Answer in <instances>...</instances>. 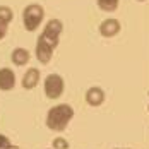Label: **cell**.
<instances>
[{
    "label": "cell",
    "instance_id": "9",
    "mask_svg": "<svg viewBox=\"0 0 149 149\" xmlns=\"http://www.w3.org/2000/svg\"><path fill=\"white\" fill-rule=\"evenodd\" d=\"M22 88L24 89H34L38 84H40V69H36V67H31L26 70V74L22 75Z\"/></svg>",
    "mask_w": 149,
    "mask_h": 149
},
{
    "label": "cell",
    "instance_id": "20",
    "mask_svg": "<svg viewBox=\"0 0 149 149\" xmlns=\"http://www.w3.org/2000/svg\"><path fill=\"white\" fill-rule=\"evenodd\" d=\"M14 149H15V148H14Z\"/></svg>",
    "mask_w": 149,
    "mask_h": 149
},
{
    "label": "cell",
    "instance_id": "12",
    "mask_svg": "<svg viewBox=\"0 0 149 149\" xmlns=\"http://www.w3.org/2000/svg\"><path fill=\"white\" fill-rule=\"evenodd\" d=\"M14 19V12L10 7L7 5H0V22L3 24H10V21Z\"/></svg>",
    "mask_w": 149,
    "mask_h": 149
},
{
    "label": "cell",
    "instance_id": "14",
    "mask_svg": "<svg viewBox=\"0 0 149 149\" xmlns=\"http://www.w3.org/2000/svg\"><path fill=\"white\" fill-rule=\"evenodd\" d=\"M0 149H14L12 148V142L9 141V137L3 134H0Z\"/></svg>",
    "mask_w": 149,
    "mask_h": 149
},
{
    "label": "cell",
    "instance_id": "13",
    "mask_svg": "<svg viewBox=\"0 0 149 149\" xmlns=\"http://www.w3.org/2000/svg\"><path fill=\"white\" fill-rule=\"evenodd\" d=\"M52 146H53V149H69V148H70L69 141H67V139H63V137H60V135L53 139V144H52Z\"/></svg>",
    "mask_w": 149,
    "mask_h": 149
},
{
    "label": "cell",
    "instance_id": "2",
    "mask_svg": "<svg viewBox=\"0 0 149 149\" xmlns=\"http://www.w3.org/2000/svg\"><path fill=\"white\" fill-rule=\"evenodd\" d=\"M45 19V9L40 5V3H29L28 7H24L22 10V24L26 31H36L40 28V24L43 22Z\"/></svg>",
    "mask_w": 149,
    "mask_h": 149
},
{
    "label": "cell",
    "instance_id": "6",
    "mask_svg": "<svg viewBox=\"0 0 149 149\" xmlns=\"http://www.w3.org/2000/svg\"><path fill=\"white\" fill-rule=\"evenodd\" d=\"M84 98H86V103L93 106V108H98V106H101L104 103V100H106V94H104V91L100 88V86H93L89 89L86 91V94H84Z\"/></svg>",
    "mask_w": 149,
    "mask_h": 149
},
{
    "label": "cell",
    "instance_id": "3",
    "mask_svg": "<svg viewBox=\"0 0 149 149\" xmlns=\"http://www.w3.org/2000/svg\"><path fill=\"white\" fill-rule=\"evenodd\" d=\"M62 31H63V22H62L60 19H50V21L46 22V26L43 28V31H41L40 38H41L43 41H46L48 45L55 50L60 43V34H62Z\"/></svg>",
    "mask_w": 149,
    "mask_h": 149
},
{
    "label": "cell",
    "instance_id": "7",
    "mask_svg": "<svg viewBox=\"0 0 149 149\" xmlns=\"http://www.w3.org/2000/svg\"><path fill=\"white\" fill-rule=\"evenodd\" d=\"M34 53H36V58L40 63H48L52 57H53V48L48 45L46 41H43L41 38H38V41H36V50H34Z\"/></svg>",
    "mask_w": 149,
    "mask_h": 149
},
{
    "label": "cell",
    "instance_id": "19",
    "mask_svg": "<svg viewBox=\"0 0 149 149\" xmlns=\"http://www.w3.org/2000/svg\"><path fill=\"white\" fill-rule=\"evenodd\" d=\"M48 149H50V148H48ZM52 149H53V148H52Z\"/></svg>",
    "mask_w": 149,
    "mask_h": 149
},
{
    "label": "cell",
    "instance_id": "16",
    "mask_svg": "<svg viewBox=\"0 0 149 149\" xmlns=\"http://www.w3.org/2000/svg\"><path fill=\"white\" fill-rule=\"evenodd\" d=\"M148 96H149V91H148ZM148 111H149V104H148Z\"/></svg>",
    "mask_w": 149,
    "mask_h": 149
},
{
    "label": "cell",
    "instance_id": "15",
    "mask_svg": "<svg viewBox=\"0 0 149 149\" xmlns=\"http://www.w3.org/2000/svg\"><path fill=\"white\" fill-rule=\"evenodd\" d=\"M7 29H9V24L0 22V40H3V38L7 36Z\"/></svg>",
    "mask_w": 149,
    "mask_h": 149
},
{
    "label": "cell",
    "instance_id": "17",
    "mask_svg": "<svg viewBox=\"0 0 149 149\" xmlns=\"http://www.w3.org/2000/svg\"><path fill=\"white\" fill-rule=\"evenodd\" d=\"M137 2H146V0H137Z\"/></svg>",
    "mask_w": 149,
    "mask_h": 149
},
{
    "label": "cell",
    "instance_id": "4",
    "mask_svg": "<svg viewBox=\"0 0 149 149\" xmlns=\"http://www.w3.org/2000/svg\"><path fill=\"white\" fill-rule=\"evenodd\" d=\"M43 89L48 100H58L65 91V81L60 74H48L45 77Z\"/></svg>",
    "mask_w": 149,
    "mask_h": 149
},
{
    "label": "cell",
    "instance_id": "10",
    "mask_svg": "<svg viewBox=\"0 0 149 149\" xmlns=\"http://www.w3.org/2000/svg\"><path fill=\"white\" fill-rule=\"evenodd\" d=\"M31 58V53L26 50V48H21V46H17L12 50V53H10V60H12V63L17 65V67H22V65H26Z\"/></svg>",
    "mask_w": 149,
    "mask_h": 149
},
{
    "label": "cell",
    "instance_id": "8",
    "mask_svg": "<svg viewBox=\"0 0 149 149\" xmlns=\"http://www.w3.org/2000/svg\"><path fill=\"white\" fill-rule=\"evenodd\" d=\"M15 88V74L12 69H0V91H10Z\"/></svg>",
    "mask_w": 149,
    "mask_h": 149
},
{
    "label": "cell",
    "instance_id": "18",
    "mask_svg": "<svg viewBox=\"0 0 149 149\" xmlns=\"http://www.w3.org/2000/svg\"><path fill=\"white\" fill-rule=\"evenodd\" d=\"M117 149H122V148H117Z\"/></svg>",
    "mask_w": 149,
    "mask_h": 149
},
{
    "label": "cell",
    "instance_id": "5",
    "mask_svg": "<svg viewBox=\"0 0 149 149\" xmlns=\"http://www.w3.org/2000/svg\"><path fill=\"white\" fill-rule=\"evenodd\" d=\"M120 29H122V24L115 17H108L100 24V34L103 38H113V36H117L120 33Z\"/></svg>",
    "mask_w": 149,
    "mask_h": 149
},
{
    "label": "cell",
    "instance_id": "11",
    "mask_svg": "<svg viewBox=\"0 0 149 149\" xmlns=\"http://www.w3.org/2000/svg\"><path fill=\"white\" fill-rule=\"evenodd\" d=\"M96 3L103 12H115L118 9L120 0H96Z\"/></svg>",
    "mask_w": 149,
    "mask_h": 149
},
{
    "label": "cell",
    "instance_id": "1",
    "mask_svg": "<svg viewBox=\"0 0 149 149\" xmlns=\"http://www.w3.org/2000/svg\"><path fill=\"white\" fill-rule=\"evenodd\" d=\"M74 118V108L69 103L55 104L46 113V127L53 132H63Z\"/></svg>",
    "mask_w": 149,
    "mask_h": 149
}]
</instances>
